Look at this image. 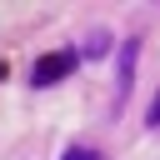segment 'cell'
Instances as JSON below:
<instances>
[{"label":"cell","mask_w":160,"mask_h":160,"mask_svg":"<svg viewBox=\"0 0 160 160\" xmlns=\"http://www.w3.org/2000/svg\"><path fill=\"white\" fill-rule=\"evenodd\" d=\"M75 65H80V55H75V50H50V55H40V60L30 65V85H40V90H45V85L65 80Z\"/></svg>","instance_id":"1"},{"label":"cell","mask_w":160,"mask_h":160,"mask_svg":"<svg viewBox=\"0 0 160 160\" xmlns=\"http://www.w3.org/2000/svg\"><path fill=\"white\" fill-rule=\"evenodd\" d=\"M60 160H100V150H90V145H75V150H65Z\"/></svg>","instance_id":"3"},{"label":"cell","mask_w":160,"mask_h":160,"mask_svg":"<svg viewBox=\"0 0 160 160\" xmlns=\"http://www.w3.org/2000/svg\"><path fill=\"white\" fill-rule=\"evenodd\" d=\"M145 120H150V130H160V95H155V105H150V115H145Z\"/></svg>","instance_id":"4"},{"label":"cell","mask_w":160,"mask_h":160,"mask_svg":"<svg viewBox=\"0 0 160 160\" xmlns=\"http://www.w3.org/2000/svg\"><path fill=\"white\" fill-rule=\"evenodd\" d=\"M135 55H140V40H125V45H120V65H115V105L130 95V80H135Z\"/></svg>","instance_id":"2"}]
</instances>
